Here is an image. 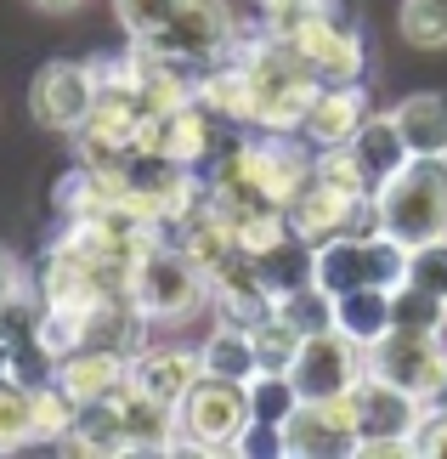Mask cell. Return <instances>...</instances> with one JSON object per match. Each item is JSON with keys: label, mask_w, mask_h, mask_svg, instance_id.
<instances>
[{"label": "cell", "mask_w": 447, "mask_h": 459, "mask_svg": "<svg viewBox=\"0 0 447 459\" xmlns=\"http://www.w3.org/2000/svg\"><path fill=\"white\" fill-rule=\"evenodd\" d=\"M232 40H238V17H232L227 0H176L165 29L153 40H136V46L176 51V57H193V63H216Z\"/></svg>", "instance_id": "obj_8"}, {"label": "cell", "mask_w": 447, "mask_h": 459, "mask_svg": "<svg viewBox=\"0 0 447 459\" xmlns=\"http://www.w3.org/2000/svg\"><path fill=\"white\" fill-rule=\"evenodd\" d=\"M266 29H272L278 40L312 68L317 85L363 80V68H368V46H363V34H357L351 17L317 12V17H289V23H266Z\"/></svg>", "instance_id": "obj_5"}, {"label": "cell", "mask_w": 447, "mask_h": 459, "mask_svg": "<svg viewBox=\"0 0 447 459\" xmlns=\"http://www.w3.org/2000/svg\"><path fill=\"white\" fill-rule=\"evenodd\" d=\"M408 443H414L419 459H447V409H442V403H425V409H419Z\"/></svg>", "instance_id": "obj_29"}, {"label": "cell", "mask_w": 447, "mask_h": 459, "mask_svg": "<svg viewBox=\"0 0 447 459\" xmlns=\"http://www.w3.org/2000/svg\"><path fill=\"white\" fill-rule=\"evenodd\" d=\"M442 363H447L442 334H425V329H385L380 341L368 346V375L414 392L419 403H431L436 380H442Z\"/></svg>", "instance_id": "obj_7"}, {"label": "cell", "mask_w": 447, "mask_h": 459, "mask_svg": "<svg viewBox=\"0 0 447 459\" xmlns=\"http://www.w3.org/2000/svg\"><path fill=\"white\" fill-rule=\"evenodd\" d=\"M131 301L142 307L148 324H187L199 307H210V278L159 233L131 273Z\"/></svg>", "instance_id": "obj_3"}, {"label": "cell", "mask_w": 447, "mask_h": 459, "mask_svg": "<svg viewBox=\"0 0 447 459\" xmlns=\"http://www.w3.org/2000/svg\"><path fill=\"white\" fill-rule=\"evenodd\" d=\"M34 6H40V12H74L80 0H34Z\"/></svg>", "instance_id": "obj_33"}, {"label": "cell", "mask_w": 447, "mask_h": 459, "mask_svg": "<svg viewBox=\"0 0 447 459\" xmlns=\"http://www.w3.org/2000/svg\"><path fill=\"white\" fill-rule=\"evenodd\" d=\"M232 454H244V459H278L283 454V426H272V420H249L244 437L232 443Z\"/></svg>", "instance_id": "obj_31"}, {"label": "cell", "mask_w": 447, "mask_h": 459, "mask_svg": "<svg viewBox=\"0 0 447 459\" xmlns=\"http://www.w3.org/2000/svg\"><path fill=\"white\" fill-rule=\"evenodd\" d=\"M249 380L199 375V385L176 403V454H232L249 426Z\"/></svg>", "instance_id": "obj_2"}, {"label": "cell", "mask_w": 447, "mask_h": 459, "mask_svg": "<svg viewBox=\"0 0 447 459\" xmlns=\"http://www.w3.org/2000/svg\"><path fill=\"white\" fill-rule=\"evenodd\" d=\"M374 114L368 80H340V85H317V97L306 102V119H300V136L312 148H346L363 119Z\"/></svg>", "instance_id": "obj_11"}, {"label": "cell", "mask_w": 447, "mask_h": 459, "mask_svg": "<svg viewBox=\"0 0 447 459\" xmlns=\"http://www.w3.org/2000/svg\"><path fill=\"white\" fill-rule=\"evenodd\" d=\"M114 12H119V23L131 40H153L159 29H165V17L176 12V0H114Z\"/></svg>", "instance_id": "obj_28"}, {"label": "cell", "mask_w": 447, "mask_h": 459, "mask_svg": "<svg viewBox=\"0 0 447 459\" xmlns=\"http://www.w3.org/2000/svg\"><path fill=\"white\" fill-rule=\"evenodd\" d=\"M357 204H363V199H351V193L329 187L323 176H312V182L289 199L283 221H289V233H295V238L323 244V238H334V233H346V227H351V210H357Z\"/></svg>", "instance_id": "obj_14"}, {"label": "cell", "mask_w": 447, "mask_h": 459, "mask_svg": "<svg viewBox=\"0 0 447 459\" xmlns=\"http://www.w3.org/2000/svg\"><path fill=\"white\" fill-rule=\"evenodd\" d=\"M249 267L261 273V284L272 290V295H289L300 284H312V244L295 238V233H283V238L266 244V250L249 255Z\"/></svg>", "instance_id": "obj_18"}, {"label": "cell", "mask_w": 447, "mask_h": 459, "mask_svg": "<svg viewBox=\"0 0 447 459\" xmlns=\"http://www.w3.org/2000/svg\"><path fill=\"white\" fill-rule=\"evenodd\" d=\"M346 148H351V159L363 165V176H368L374 187H380V182H391V176H397V170L408 165V159H414L391 114H368V119H363V131H357Z\"/></svg>", "instance_id": "obj_17"}, {"label": "cell", "mask_w": 447, "mask_h": 459, "mask_svg": "<svg viewBox=\"0 0 447 459\" xmlns=\"http://www.w3.org/2000/svg\"><path fill=\"white\" fill-rule=\"evenodd\" d=\"M351 403V426H357V459H402L414 454V420L425 403L414 392H402V385H391L380 375H363L346 392Z\"/></svg>", "instance_id": "obj_4"}, {"label": "cell", "mask_w": 447, "mask_h": 459, "mask_svg": "<svg viewBox=\"0 0 447 459\" xmlns=\"http://www.w3.org/2000/svg\"><path fill=\"white\" fill-rule=\"evenodd\" d=\"M368 375V346H357L346 329H317L300 341L295 363H289V380L300 403H323V397H346L357 380Z\"/></svg>", "instance_id": "obj_6"}, {"label": "cell", "mask_w": 447, "mask_h": 459, "mask_svg": "<svg viewBox=\"0 0 447 459\" xmlns=\"http://www.w3.org/2000/svg\"><path fill=\"white\" fill-rule=\"evenodd\" d=\"M249 341H255V363H261V368H272V375H289V363H295V351H300V341H306V334L289 329V324L272 312V317H261V324L249 329Z\"/></svg>", "instance_id": "obj_24"}, {"label": "cell", "mask_w": 447, "mask_h": 459, "mask_svg": "<svg viewBox=\"0 0 447 459\" xmlns=\"http://www.w3.org/2000/svg\"><path fill=\"white\" fill-rule=\"evenodd\" d=\"M283 454L289 459H357L351 403L346 397L295 403V414L283 420Z\"/></svg>", "instance_id": "obj_10"}, {"label": "cell", "mask_w": 447, "mask_h": 459, "mask_svg": "<svg viewBox=\"0 0 447 459\" xmlns=\"http://www.w3.org/2000/svg\"><path fill=\"white\" fill-rule=\"evenodd\" d=\"M402 284L447 301V238H431V244H419V250H408V278Z\"/></svg>", "instance_id": "obj_27"}, {"label": "cell", "mask_w": 447, "mask_h": 459, "mask_svg": "<svg viewBox=\"0 0 447 459\" xmlns=\"http://www.w3.org/2000/svg\"><path fill=\"white\" fill-rule=\"evenodd\" d=\"M397 29H402V40L419 46V51L447 46V0H402Z\"/></svg>", "instance_id": "obj_22"}, {"label": "cell", "mask_w": 447, "mask_h": 459, "mask_svg": "<svg viewBox=\"0 0 447 459\" xmlns=\"http://www.w3.org/2000/svg\"><path fill=\"white\" fill-rule=\"evenodd\" d=\"M255 12H261V23H289V17H317V12L351 17L346 0H255Z\"/></svg>", "instance_id": "obj_30"}, {"label": "cell", "mask_w": 447, "mask_h": 459, "mask_svg": "<svg viewBox=\"0 0 447 459\" xmlns=\"http://www.w3.org/2000/svg\"><path fill=\"white\" fill-rule=\"evenodd\" d=\"M334 329H346L357 346H374L391 329V290L363 284V290L334 295Z\"/></svg>", "instance_id": "obj_19"}, {"label": "cell", "mask_w": 447, "mask_h": 459, "mask_svg": "<svg viewBox=\"0 0 447 459\" xmlns=\"http://www.w3.org/2000/svg\"><path fill=\"white\" fill-rule=\"evenodd\" d=\"M51 380H57L74 403L119 397L125 385H131V351H114V346H80V351H63V358L51 363Z\"/></svg>", "instance_id": "obj_12"}, {"label": "cell", "mask_w": 447, "mask_h": 459, "mask_svg": "<svg viewBox=\"0 0 447 459\" xmlns=\"http://www.w3.org/2000/svg\"><path fill=\"white\" fill-rule=\"evenodd\" d=\"M199 375H204V358L193 346H153V351H136L131 358V385L159 397V403H170V409L199 385Z\"/></svg>", "instance_id": "obj_13"}, {"label": "cell", "mask_w": 447, "mask_h": 459, "mask_svg": "<svg viewBox=\"0 0 447 459\" xmlns=\"http://www.w3.org/2000/svg\"><path fill=\"white\" fill-rule=\"evenodd\" d=\"M447 324V301L425 295L414 284H397L391 290V329H425V334H442Z\"/></svg>", "instance_id": "obj_23"}, {"label": "cell", "mask_w": 447, "mask_h": 459, "mask_svg": "<svg viewBox=\"0 0 447 459\" xmlns=\"http://www.w3.org/2000/svg\"><path fill=\"white\" fill-rule=\"evenodd\" d=\"M17 341H23V334H12L0 324V375H17Z\"/></svg>", "instance_id": "obj_32"}, {"label": "cell", "mask_w": 447, "mask_h": 459, "mask_svg": "<svg viewBox=\"0 0 447 459\" xmlns=\"http://www.w3.org/2000/svg\"><path fill=\"white\" fill-rule=\"evenodd\" d=\"M204 358V375H221V380H255V341L249 329H232V324H216V334L199 346Z\"/></svg>", "instance_id": "obj_20"}, {"label": "cell", "mask_w": 447, "mask_h": 459, "mask_svg": "<svg viewBox=\"0 0 447 459\" xmlns=\"http://www.w3.org/2000/svg\"><path fill=\"white\" fill-rule=\"evenodd\" d=\"M119 403V426H125V454H176V409L159 403L136 385H125Z\"/></svg>", "instance_id": "obj_15"}, {"label": "cell", "mask_w": 447, "mask_h": 459, "mask_svg": "<svg viewBox=\"0 0 447 459\" xmlns=\"http://www.w3.org/2000/svg\"><path fill=\"white\" fill-rule=\"evenodd\" d=\"M391 119H397L402 143L414 159H431V153H447V91H414L402 97L397 108H391Z\"/></svg>", "instance_id": "obj_16"}, {"label": "cell", "mask_w": 447, "mask_h": 459, "mask_svg": "<svg viewBox=\"0 0 447 459\" xmlns=\"http://www.w3.org/2000/svg\"><path fill=\"white\" fill-rule=\"evenodd\" d=\"M289 329H300V334H317V329H329L334 324V301L317 284H300V290H289V295H278V307H272Z\"/></svg>", "instance_id": "obj_25"}, {"label": "cell", "mask_w": 447, "mask_h": 459, "mask_svg": "<svg viewBox=\"0 0 447 459\" xmlns=\"http://www.w3.org/2000/svg\"><path fill=\"white\" fill-rule=\"evenodd\" d=\"M295 380L289 375H272V368H255V380H249V414L255 420H272V426H283V420L295 414Z\"/></svg>", "instance_id": "obj_26"}, {"label": "cell", "mask_w": 447, "mask_h": 459, "mask_svg": "<svg viewBox=\"0 0 447 459\" xmlns=\"http://www.w3.org/2000/svg\"><path fill=\"white\" fill-rule=\"evenodd\" d=\"M91 102H97V68L91 63H46L40 74H34L29 85V114L40 119L46 131H68L74 136L85 126V114H91Z\"/></svg>", "instance_id": "obj_9"}, {"label": "cell", "mask_w": 447, "mask_h": 459, "mask_svg": "<svg viewBox=\"0 0 447 459\" xmlns=\"http://www.w3.org/2000/svg\"><path fill=\"white\" fill-rule=\"evenodd\" d=\"M374 210H380V233L402 250L447 238V153L408 159L391 182L374 187Z\"/></svg>", "instance_id": "obj_1"}, {"label": "cell", "mask_w": 447, "mask_h": 459, "mask_svg": "<svg viewBox=\"0 0 447 459\" xmlns=\"http://www.w3.org/2000/svg\"><path fill=\"white\" fill-rule=\"evenodd\" d=\"M34 443V380L0 375V454Z\"/></svg>", "instance_id": "obj_21"}, {"label": "cell", "mask_w": 447, "mask_h": 459, "mask_svg": "<svg viewBox=\"0 0 447 459\" xmlns=\"http://www.w3.org/2000/svg\"><path fill=\"white\" fill-rule=\"evenodd\" d=\"M431 403H442V409H447V363H442V380H436V392H431Z\"/></svg>", "instance_id": "obj_34"}]
</instances>
